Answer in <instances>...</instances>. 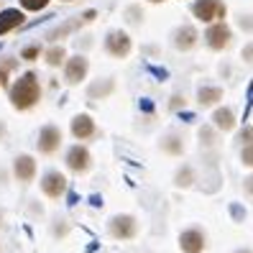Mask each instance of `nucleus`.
<instances>
[{
	"mask_svg": "<svg viewBox=\"0 0 253 253\" xmlns=\"http://www.w3.org/2000/svg\"><path fill=\"white\" fill-rule=\"evenodd\" d=\"M8 97H10V105L21 113L36 108L39 100H41V84H39L36 72H23L21 77L10 84Z\"/></svg>",
	"mask_w": 253,
	"mask_h": 253,
	"instance_id": "f257e3e1",
	"label": "nucleus"
},
{
	"mask_svg": "<svg viewBox=\"0 0 253 253\" xmlns=\"http://www.w3.org/2000/svg\"><path fill=\"white\" fill-rule=\"evenodd\" d=\"M105 230L118 243H133L138 238V233H141V222H138L136 215H130V212H118V215H113L108 220Z\"/></svg>",
	"mask_w": 253,
	"mask_h": 253,
	"instance_id": "f03ea898",
	"label": "nucleus"
},
{
	"mask_svg": "<svg viewBox=\"0 0 253 253\" xmlns=\"http://www.w3.org/2000/svg\"><path fill=\"white\" fill-rule=\"evenodd\" d=\"M207 230L202 225H187L179 230V235H176V246H179L182 253H205L207 251Z\"/></svg>",
	"mask_w": 253,
	"mask_h": 253,
	"instance_id": "7ed1b4c3",
	"label": "nucleus"
},
{
	"mask_svg": "<svg viewBox=\"0 0 253 253\" xmlns=\"http://www.w3.org/2000/svg\"><path fill=\"white\" fill-rule=\"evenodd\" d=\"M202 41H205V46L210 51H225V49H230V43H233V28L225 21L210 23L205 28V34H202Z\"/></svg>",
	"mask_w": 253,
	"mask_h": 253,
	"instance_id": "20e7f679",
	"label": "nucleus"
},
{
	"mask_svg": "<svg viewBox=\"0 0 253 253\" xmlns=\"http://www.w3.org/2000/svg\"><path fill=\"white\" fill-rule=\"evenodd\" d=\"M192 16L200 23L210 26V23H217V21H225L228 8L222 0H195V3H192Z\"/></svg>",
	"mask_w": 253,
	"mask_h": 253,
	"instance_id": "39448f33",
	"label": "nucleus"
},
{
	"mask_svg": "<svg viewBox=\"0 0 253 253\" xmlns=\"http://www.w3.org/2000/svg\"><path fill=\"white\" fill-rule=\"evenodd\" d=\"M102 49H105V54L113 56V59H128L130 51H133V39H130L128 31H123V28H115V31L105 34Z\"/></svg>",
	"mask_w": 253,
	"mask_h": 253,
	"instance_id": "423d86ee",
	"label": "nucleus"
},
{
	"mask_svg": "<svg viewBox=\"0 0 253 253\" xmlns=\"http://www.w3.org/2000/svg\"><path fill=\"white\" fill-rule=\"evenodd\" d=\"M64 164H67V169L74 171V174H87L92 169V154H90V148H87L84 143H74L67 148V154H64Z\"/></svg>",
	"mask_w": 253,
	"mask_h": 253,
	"instance_id": "0eeeda50",
	"label": "nucleus"
},
{
	"mask_svg": "<svg viewBox=\"0 0 253 253\" xmlns=\"http://www.w3.org/2000/svg\"><path fill=\"white\" fill-rule=\"evenodd\" d=\"M67 187H69L67 176L62 171H56V169H49L41 176V192H43L46 200H62L67 195Z\"/></svg>",
	"mask_w": 253,
	"mask_h": 253,
	"instance_id": "6e6552de",
	"label": "nucleus"
},
{
	"mask_svg": "<svg viewBox=\"0 0 253 253\" xmlns=\"http://www.w3.org/2000/svg\"><path fill=\"white\" fill-rule=\"evenodd\" d=\"M87 72H90V62H87V56L84 54H74L67 59V64H64V82L72 84V87H77L87 80Z\"/></svg>",
	"mask_w": 253,
	"mask_h": 253,
	"instance_id": "1a4fd4ad",
	"label": "nucleus"
},
{
	"mask_svg": "<svg viewBox=\"0 0 253 253\" xmlns=\"http://www.w3.org/2000/svg\"><path fill=\"white\" fill-rule=\"evenodd\" d=\"M36 148H39V154H43V156H54L59 148H62V130H59V126H54V123L43 126L39 130Z\"/></svg>",
	"mask_w": 253,
	"mask_h": 253,
	"instance_id": "9d476101",
	"label": "nucleus"
},
{
	"mask_svg": "<svg viewBox=\"0 0 253 253\" xmlns=\"http://www.w3.org/2000/svg\"><path fill=\"white\" fill-rule=\"evenodd\" d=\"M69 133H72V136L77 138L80 143L92 141V138L97 136V123H95V118H92V115H87V113L74 115V118H72V123H69Z\"/></svg>",
	"mask_w": 253,
	"mask_h": 253,
	"instance_id": "9b49d317",
	"label": "nucleus"
},
{
	"mask_svg": "<svg viewBox=\"0 0 253 253\" xmlns=\"http://www.w3.org/2000/svg\"><path fill=\"white\" fill-rule=\"evenodd\" d=\"M171 43H174V49L176 51H192L200 43V31L192 23H182V26H176L174 28V34H171Z\"/></svg>",
	"mask_w": 253,
	"mask_h": 253,
	"instance_id": "f8f14e48",
	"label": "nucleus"
},
{
	"mask_svg": "<svg viewBox=\"0 0 253 253\" xmlns=\"http://www.w3.org/2000/svg\"><path fill=\"white\" fill-rule=\"evenodd\" d=\"M159 151L164 156H171V159H182L187 154V141L179 130H169L164 133V136L159 138Z\"/></svg>",
	"mask_w": 253,
	"mask_h": 253,
	"instance_id": "ddd939ff",
	"label": "nucleus"
},
{
	"mask_svg": "<svg viewBox=\"0 0 253 253\" xmlns=\"http://www.w3.org/2000/svg\"><path fill=\"white\" fill-rule=\"evenodd\" d=\"M36 159L28 156V154H18L16 159H13V176L21 182V184H31L36 179Z\"/></svg>",
	"mask_w": 253,
	"mask_h": 253,
	"instance_id": "4468645a",
	"label": "nucleus"
},
{
	"mask_svg": "<svg viewBox=\"0 0 253 253\" xmlns=\"http://www.w3.org/2000/svg\"><path fill=\"white\" fill-rule=\"evenodd\" d=\"M222 97H225V90L217 84H202V87H197V95H195L200 108H217Z\"/></svg>",
	"mask_w": 253,
	"mask_h": 253,
	"instance_id": "2eb2a0df",
	"label": "nucleus"
},
{
	"mask_svg": "<svg viewBox=\"0 0 253 253\" xmlns=\"http://www.w3.org/2000/svg\"><path fill=\"white\" fill-rule=\"evenodd\" d=\"M212 126H215L220 133H233L235 126H238L235 110L228 108V105H217V108L212 110Z\"/></svg>",
	"mask_w": 253,
	"mask_h": 253,
	"instance_id": "dca6fc26",
	"label": "nucleus"
},
{
	"mask_svg": "<svg viewBox=\"0 0 253 253\" xmlns=\"http://www.w3.org/2000/svg\"><path fill=\"white\" fill-rule=\"evenodd\" d=\"M23 23H26L23 10H18V8H5V10H0V36L16 31V28H21Z\"/></svg>",
	"mask_w": 253,
	"mask_h": 253,
	"instance_id": "f3484780",
	"label": "nucleus"
},
{
	"mask_svg": "<svg viewBox=\"0 0 253 253\" xmlns=\"http://www.w3.org/2000/svg\"><path fill=\"white\" fill-rule=\"evenodd\" d=\"M171 184H174L176 189H192V187L197 184V169L192 167V164H182V167L174 171Z\"/></svg>",
	"mask_w": 253,
	"mask_h": 253,
	"instance_id": "a211bd4d",
	"label": "nucleus"
},
{
	"mask_svg": "<svg viewBox=\"0 0 253 253\" xmlns=\"http://www.w3.org/2000/svg\"><path fill=\"white\" fill-rule=\"evenodd\" d=\"M115 87H118V82L113 77L95 80L90 87H87V97H90V100H105V97H110L115 92Z\"/></svg>",
	"mask_w": 253,
	"mask_h": 253,
	"instance_id": "6ab92c4d",
	"label": "nucleus"
},
{
	"mask_svg": "<svg viewBox=\"0 0 253 253\" xmlns=\"http://www.w3.org/2000/svg\"><path fill=\"white\" fill-rule=\"evenodd\" d=\"M197 138H200V146L202 148H215V146H220V130L212 123H205L197 130Z\"/></svg>",
	"mask_w": 253,
	"mask_h": 253,
	"instance_id": "aec40b11",
	"label": "nucleus"
},
{
	"mask_svg": "<svg viewBox=\"0 0 253 253\" xmlns=\"http://www.w3.org/2000/svg\"><path fill=\"white\" fill-rule=\"evenodd\" d=\"M43 59H46L49 67L56 69V67H64L69 56H67V49L62 46V43H54V46H49L46 51H43Z\"/></svg>",
	"mask_w": 253,
	"mask_h": 253,
	"instance_id": "412c9836",
	"label": "nucleus"
},
{
	"mask_svg": "<svg viewBox=\"0 0 253 253\" xmlns=\"http://www.w3.org/2000/svg\"><path fill=\"white\" fill-rule=\"evenodd\" d=\"M13 69H16V59H3V62H0V84L3 87H8Z\"/></svg>",
	"mask_w": 253,
	"mask_h": 253,
	"instance_id": "4be33fe9",
	"label": "nucleus"
},
{
	"mask_svg": "<svg viewBox=\"0 0 253 253\" xmlns=\"http://www.w3.org/2000/svg\"><path fill=\"white\" fill-rule=\"evenodd\" d=\"M41 54H43V49L39 46V43H28V46L21 49V59H23V62H36Z\"/></svg>",
	"mask_w": 253,
	"mask_h": 253,
	"instance_id": "5701e85b",
	"label": "nucleus"
},
{
	"mask_svg": "<svg viewBox=\"0 0 253 253\" xmlns=\"http://www.w3.org/2000/svg\"><path fill=\"white\" fill-rule=\"evenodd\" d=\"M18 3H21V8L28 10V13H39V10L46 8L51 0H18Z\"/></svg>",
	"mask_w": 253,
	"mask_h": 253,
	"instance_id": "b1692460",
	"label": "nucleus"
},
{
	"mask_svg": "<svg viewBox=\"0 0 253 253\" xmlns=\"http://www.w3.org/2000/svg\"><path fill=\"white\" fill-rule=\"evenodd\" d=\"M235 141L241 146H251L253 143V126H243L241 130L235 133Z\"/></svg>",
	"mask_w": 253,
	"mask_h": 253,
	"instance_id": "393cba45",
	"label": "nucleus"
},
{
	"mask_svg": "<svg viewBox=\"0 0 253 253\" xmlns=\"http://www.w3.org/2000/svg\"><path fill=\"white\" fill-rule=\"evenodd\" d=\"M167 105H169V110H171V113H179V110H184V108H187V97H184V95H171Z\"/></svg>",
	"mask_w": 253,
	"mask_h": 253,
	"instance_id": "a878e982",
	"label": "nucleus"
},
{
	"mask_svg": "<svg viewBox=\"0 0 253 253\" xmlns=\"http://www.w3.org/2000/svg\"><path fill=\"white\" fill-rule=\"evenodd\" d=\"M241 164L253 171V143L251 146H241Z\"/></svg>",
	"mask_w": 253,
	"mask_h": 253,
	"instance_id": "bb28decb",
	"label": "nucleus"
},
{
	"mask_svg": "<svg viewBox=\"0 0 253 253\" xmlns=\"http://www.w3.org/2000/svg\"><path fill=\"white\" fill-rule=\"evenodd\" d=\"M241 189H243L246 200H248V202H253V171L243 176V184H241Z\"/></svg>",
	"mask_w": 253,
	"mask_h": 253,
	"instance_id": "cd10ccee",
	"label": "nucleus"
},
{
	"mask_svg": "<svg viewBox=\"0 0 253 253\" xmlns=\"http://www.w3.org/2000/svg\"><path fill=\"white\" fill-rule=\"evenodd\" d=\"M241 59H243L248 67H253V41H248L246 46L241 49Z\"/></svg>",
	"mask_w": 253,
	"mask_h": 253,
	"instance_id": "c85d7f7f",
	"label": "nucleus"
},
{
	"mask_svg": "<svg viewBox=\"0 0 253 253\" xmlns=\"http://www.w3.org/2000/svg\"><path fill=\"white\" fill-rule=\"evenodd\" d=\"M126 21H128V23H130V21H133V23H141V10H138V5H130V8L126 10Z\"/></svg>",
	"mask_w": 253,
	"mask_h": 253,
	"instance_id": "c756f323",
	"label": "nucleus"
},
{
	"mask_svg": "<svg viewBox=\"0 0 253 253\" xmlns=\"http://www.w3.org/2000/svg\"><path fill=\"white\" fill-rule=\"evenodd\" d=\"M69 233V222H56V225H54V238H64Z\"/></svg>",
	"mask_w": 253,
	"mask_h": 253,
	"instance_id": "7c9ffc66",
	"label": "nucleus"
},
{
	"mask_svg": "<svg viewBox=\"0 0 253 253\" xmlns=\"http://www.w3.org/2000/svg\"><path fill=\"white\" fill-rule=\"evenodd\" d=\"M238 23H241V28H243V31H253V18L251 16H241V18H238Z\"/></svg>",
	"mask_w": 253,
	"mask_h": 253,
	"instance_id": "2f4dec72",
	"label": "nucleus"
},
{
	"mask_svg": "<svg viewBox=\"0 0 253 253\" xmlns=\"http://www.w3.org/2000/svg\"><path fill=\"white\" fill-rule=\"evenodd\" d=\"M233 253H253V248H246V246H243V248H235Z\"/></svg>",
	"mask_w": 253,
	"mask_h": 253,
	"instance_id": "473e14b6",
	"label": "nucleus"
},
{
	"mask_svg": "<svg viewBox=\"0 0 253 253\" xmlns=\"http://www.w3.org/2000/svg\"><path fill=\"white\" fill-rule=\"evenodd\" d=\"M146 3H164V0H146Z\"/></svg>",
	"mask_w": 253,
	"mask_h": 253,
	"instance_id": "72a5a7b5",
	"label": "nucleus"
},
{
	"mask_svg": "<svg viewBox=\"0 0 253 253\" xmlns=\"http://www.w3.org/2000/svg\"><path fill=\"white\" fill-rule=\"evenodd\" d=\"M0 228H3V212H0Z\"/></svg>",
	"mask_w": 253,
	"mask_h": 253,
	"instance_id": "f704fd0d",
	"label": "nucleus"
},
{
	"mask_svg": "<svg viewBox=\"0 0 253 253\" xmlns=\"http://www.w3.org/2000/svg\"><path fill=\"white\" fill-rule=\"evenodd\" d=\"M0 136H3V126H0Z\"/></svg>",
	"mask_w": 253,
	"mask_h": 253,
	"instance_id": "c9c22d12",
	"label": "nucleus"
},
{
	"mask_svg": "<svg viewBox=\"0 0 253 253\" xmlns=\"http://www.w3.org/2000/svg\"><path fill=\"white\" fill-rule=\"evenodd\" d=\"M64 3H72V0H64Z\"/></svg>",
	"mask_w": 253,
	"mask_h": 253,
	"instance_id": "e433bc0d",
	"label": "nucleus"
}]
</instances>
